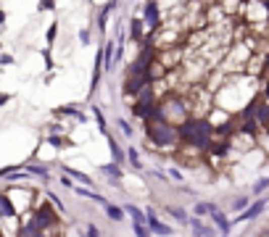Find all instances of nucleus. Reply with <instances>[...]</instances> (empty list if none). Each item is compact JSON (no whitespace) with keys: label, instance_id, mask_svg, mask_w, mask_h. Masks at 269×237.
I'll use <instances>...</instances> for the list:
<instances>
[{"label":"nucleus","instance_id":"obj_1","mask_svg":"<svg viewBox=\"0 0 269 237\" xmlns=\"http://www.w3.org/2000/svg\"><path fill=\"white\" fill-rule=\"evenodd\" d=\"M156 116L164 118L167 124L172 127H185L193 118V105H190V98H188V92L180 90V92H169V95H164V98L156 103Z\"/></svg>","mask_w":269,"mask_h":237},{"label":"nucleus","instance_id":"obj_2","mask_svg":"<svg viewBox=\"0 0 269 237\" xmlns=\"http://www.w3.org/2000/svg\"><path fill=\"white\" fill-rule=\"evenodd\" d=\"M143 132H145V140L150 148H156L161 153H177V148L182 145V137H180V129L167 124L164 118L158 116H150L143 122Z\"/></svg>","mask_w":269,"mask_h":237},{"label":"nucleus","instance_id":"obj_3","mask_svg":"<svg viewBox=\"0 0 269 237\" xmlns=\"http://www.w3.org/2000/svg\"><path fill=\"white\" fill-rule=\"evenodd\" d=\"M180 137L185 145H195V148L208 153L211 137H214V127L208 124V118H190L185 127H180Z\"/></svg>","mask_w":269,"mask_h":237},{"label":"nucleus","instance_id":"obj_4","mask_svg":"<svg viewBox=\"0 0 269 237\" xmlns=\"http://www.w3.org/2000/svg\"><path fill=\"white\" fill-rule=\"evenodd\" d=\"M137 16L143 19V24H145L148 40L153 37V32H158L164 27V8H161V3H156V0H145V3L140 6Z\"/></svg>","mask_w":269,"mask_h":237},{"label":"nucleus","instance_id":"obj_5","mask_svg":"<svg viewBox=\"0 0 269 237\" xmlns=\"http://www.w3.org/2000/svg\"><path fill=\"white\" fill-rule=\"evenodd\" d=\"M240 16H243V24H248V27L269 24V3H264V0H245Z\"/></svg>","mask_w":269,"mask_h":237},{"label":"nucleus","instance_id":"obj_6","mask_svg":"<svg viewBox=\"0 0 269 237\" xmlns=\"http://www.w3.org/2000/svg\"><path fill=\"white\" fill-rule=\"evenodd\" d=\"M266 208H269V198L264 195V198H256L253 203L245 208V211H240L235 219H232V224H243V221H256L259 216H264L266 213Z\"/></svg>","mask_w":269,"mask_h":237},{"label":"nucleus","instance_id":"obj_7","mask_svg":"<svg viewBox=\"0 0 269 237\" xmlns=\"http://www.w3.org/2000/svg\"><path fill=\"white\" fill-rule=\"evenodd\" d=\"M145 213H148V229L153 232V237H174L177 232H174V227H169V224H164L158 211L153 206H145Z\"/></svg>","mask_w":269,"mask_h":237},{"label":"nucleus","instance_id":"obj_8","mask_svg":"<svg viewBox=\"0 0 269 237\" xmlns=\"http://www.w3.org/2000/svg\"><path fill=\"white\" fill-rule=\"evenodd\" d=\"M100 174L106 176L114 187H119V190L124 187V182H122V180H124V166L114 163V161H111V163H103V166H100Z\"/></svg>","mask_w":269,"mask_h":237},{"label":"nucleus","instance_id":"obj_9","mask_svg":"<svg viewBox=\"0 0 269 237\" xmlns=\"http://www.w3.org/2000/svg\"><path fill=\"white\" fill-rule=\"evenodd\" d=\"M208 221L214 224L217 227V232H219V237H230V232H232V227H235V224H232V219L227 216V211H217V213H211V216H208Z\"/></svg>","mask_w":269,"mask_h":237},{"label":"nucleus","instance_id":"obj_10","mask_svg":"<svg viewBox=\"0 0 269 237\" xmlns=\"http://www.w3.org/2000/svg\"><path fill=\"white\" fill-rule=\"evenodd\" d=\"M114 8H116L114 0H106V3L98 8V14H95V29H98L100 34H106V29H109V16H111Z\"/></svg>","mask_w":269,"mask_h":237},{"label":"nucleus","instance_id":"obj_11","mask_svg":"<svg viewBox=\"0 0 269 237\" xmlns=\"http://www.w3.org/2000/svg\"><path fill=\"white\" fill-rule=\"evenodd\" d=\"M222 206L217 203V200H195V203H193V216H198V219H208V216H211V213H217Z\"/></svg>","mask_w":269,"mask_h":237},{"label":"nucleus","instance_id":"obj_12","mask_svg":"<svg viewBox=\"0 0 269 237\" xmlns=\"http://www.w3.org/2000/svg\"><path fill=\"white\" fill-rule=\"evenodd\" d=\"M114 66H116V37L106 40V45H103V71L111 74Z\"/></svg>","mask_w":269,"mask_h":237},{"label":"nucleus","instance_id":"obj_13","mask_svg":"<svg viewBox=\"0 0 269 237\" xmlns=\"http://www.w3.org/2000/svg\"><path fill=\"white\" fill-rule=\"evenodd\" d=\"M164 211H167L169 216L180 224V227H188V224H190V216H193V213H188V208L174 206V203H167V206H164Z\"/></svg>","mask_w":269,"mask_h":237},{"label":"nucleus","instance_id":"obj_14","mask_svg":"<svg viewBox=\"0 0 269 237\" xmlns=\"http://www.w3.org/2000/svg\"><path fill=\"white\" fill-rule=\"evenodd\" d=\"M106 142H109V150H111V158H114V163L124 166V163H127V150L119 145V140H116L114 135H106Z\"/></svg>","mask_w":269,"mask_h":237},{"label":"nucleus","instance_id":"obj_15","mask_svg":"<svg viewBox=\"0 0 269 237\" xmlns=\"http://www.w3.org/2000/svg\"><path fill=\"white\" fill-rule=\"evenodd\" d=\"M122 208H124V213H127V219H132V224H148L145 208H140L137 203H124Z\"/></svg>","mask_w":269,"mask_h":237},{"label":"nucleus","instance_id":"obj_16","mask_svg":"<svg viewBox=\"0 0 269 237\" xmlns=\"http://www.w3.org/2000/svg\"><path fill=\"white\" fill-rule=\"evenodd\" d=\"M219 6H222V11H225L230 19H235V16H240L245 0H219Z\"/></svg>","mask_w":269,"mask_h":237},{"label":"nucleus","instance_id":"obj_17","mask_svg":"<svg viewBox=\"0 0 269 237\" xmlns=\"http://www.w3.org/2000/svg\"><path fill=\"white\" fill-rule=\"evenodd\" d=\"M266 190H269V174H266V176H259V180L251 182V193H248V195L256 200V198H264Z\"/></svg>","mask_w":269,"mask_h":237},{"label":"nucleus","instance_id":"obj_18","mask_svg":"<svg viewBox=\"0 0 269 237\" xmlns=\"http://www.w3.org/2000/svg\"><path fill=\"white\" fill-rule=\"evenodd\" d=\"M127 163H130L135 171H143V169H145L143 158H140V150H137L135 145H130V148H127Z\"/></svg>","mask_w":269,"mask_h":237},{"label":"nucleus","instance_id":"obj_19","mask_svg":"<svg viewBox=\"0 0 269 237\" xmlns=\"http://www.w3.org/2000/svg\"><path fill=\"white\" fill-rule=\"evenodd\" d=\"M64 171H66V174H72L74 185H82V187H95L92 176H87V174H82V171H77V169H69V166H64Z\"/></svg>","mask_w":269,"mask_h":237},{"label":"nucleus","instance_id":"obj_20","mask_svg":"<svg viewBox=\"0 0 269 237\" xmlns=\"http://www.w3.org/2000/svg\"><path fill=\"white\" fill-rule=\"evenodd\" d=\"M103 211H106V216L114 221V224H122L124 219H127V213H124V208L122 206H116V203H109L106 208H103Z\"/></svg>","mask_w":269,"mask_h":237},{"label":"nucleus","instance_id":"obj_21","mask_svg":"<svg viewBox=\"0 0 269 237\" xmlns=\"http://www.w3.org/2000/svg\"><path fill=\"white\" fill-rule=\"evenodd\" d=\"M251 203H253V198H251V195H235V198L230 200V211L240 213V211H245V208H248Z\"/></svg>","mask_w":269,"mask_h":237},{"label":"nucleus","instance_id":"obj_22","mask_svg":"<svg viewBox=\"0 0 269 237\" xmlns=\"http://www.w3.org/2000/svg\"><path fill=\"white\" fill-rule=\"evenodd\" d=\"M114 124H116V129H119V137H122V140H132V137H135V129H132V124L127 122V118L119 116Z\"/></svg>","mask_w":269,"mask_h":237},{"label":"nucleus","instance_id":"obj_23","mask_svg":"<svg viewBox=\"0 0 269 237\" xmlns=\"http://www.w3.org/2000/svg\"><path fill=\"white\" fill-rule=\"evenodd\" d=\"M92 116H95V122H98V129H100V132H103V137H106V135H111V129H109V122H106V116H103V111L98 108V105H92Z\"/></svg>","mask_w":269,"mask_h":237},{"label":"nucleus","instance_id":"obj_24","mask_svg":"<svg viewBox=\"0 0 269 237\" xmlns=\"http://www.w3.org/2000/svg\"><path fill=\"white\" fill-rule=\"evenodd\" d=\"M24 171H29L32 176H42V180H48V166L45 163H24Z\"/></svg>","mask_w":269,"mask_h":237},{"label":"nucleus","instance_id":"obj_25","mask_svg":"<svg viewBox=\"0 0 269 237\" xmlns=\"http://www.w3.org/2000/svg\"><path fill=\"white\" fill-rule=\"evenodd\" d=\"M79 232H82V237H103V232L92 221H82L79 224Z\"/></svg>","mask_w":269,"mask_h":237},{"label":"nucleus","instance_id":"obj_26","mask_svg":"<svg viewBox=\"0 0 269 237\" xmlns=\"http://www.w3.org/2000/svg\"><path fill=\"white\" fill-rule=\"evenodd\" d=\"M167 174H169V180H172V182L185 185V174H182V169H177V166H169V169H167Z\"/></svg>","mask_w":269,"mask_h":237},{"label":"nucleus","instance_id":"obj_27","mask_svg":"<svg viewBox=\"0 0 269 237\" xmlns=\"http://www.w3.org/2000/svg\"><path fill=\"white\" fill-rule=\"evenodd\" d=\"M132 232H135V237H153V232L148 229V224H132Z\"/></svg>","mask_w":269,"mask_h":237},{"label":"nucleus","instance_id":"obj_28","mask_svg":"<svg viewBox=\"0 0 269 237\" xmlns=\"http://www.w3.org/2000/svg\"><path fill=\"white\" fill-rule=\"evenodd\" d=\"M150 176H153L156 182H161V185H169V182H172V180H169V174H167V171H161V169L150 171Z\"/></svg>","mask_w":269,"mask_h":237},{"label":"nucleus","instance_id":"obj_29","mask_svg":"<svg viewBox=\"0 0 269 237\" xmlns=\"http://www.w3.org/2000/svg\"><path fill=\"white\" fill-rule=\"evenodd\" d=\"M79 42H82V45H90V42H92V32H90L87 27L79 29Z\"/></svg>","mask_w":269,"mask_h":237},{"label":"nucleus","instance_id":"obj_30","mask_svg":"<svg viewBox=\"0 0 269 237\" xmlns=\"http://www.w3.org/2000/svg\"><path fill=\"white\" fill-rule=\"evenodd\" d=\"M56 8V0H40V6H37V11H53Z\"/></svg>","mask_w":269,"mask_h":237},{"label":"nucleus","instance_id":"obj_31","mask_svg":"<svg viewBox=\"0 0 269 237\" xmlns=\"http://www.w3.org/2000/svg\"><path fill=\"white\" fill-rule=\"evenodd\" d=\"M56 32H58V24H50V29H48V42L53 45V40H56Z\"/></svg>","mask_w":269,"mask_h":237},{"label":"nucleus","instance_id":"obj_32","mask_svg":"<svg viewBox=\"0 0 269 237\" xmlns=\"http://www.w3.org/2000/svg\"><path fill=\"white\" fill-rule=\"evenodd\" d=\"M6 100H8V95H0V105H3Z\"/></svg>","mask_w":269,"mask_h":237},{"label":"nucleus","instance_id":"obj_33","mask_svg":"<svg viewBox=\"0 0 269 237\" xmlns=\"http://www.w3.org/2000/svg\"><path fill=\"white\" fill-rule=\"evenodd\" d=\"M6 21V14H3V11H0V24H3Z\"/></svg>","mask_w":269,"mask_h":237},{"label":"nucleus","instance_id":"obj_34","mask_svg":"<svg viewBox=\"0 0 269 237\" xmlns=\"http://www.w3.org/2000/svg\"><path fill=\"white\" fill-rule=\"evenodd\" d=\"M114 3H119V0H114Z\"/></svg>","mask_w":269,"mask_h":237},{"label":"nucleus","instance_id":"obj_35","mask_svg":"<svg viewBox=\"0 0 269 237\" xmlns=\"http://www.w3.org/2000/svg\"><path fill=\"white\" fill-rule=\"evenodd\" d=\"M156 3H161V0H156Z\"/></svg>","mask_w":269,"mask_h":237}]
</instances>
